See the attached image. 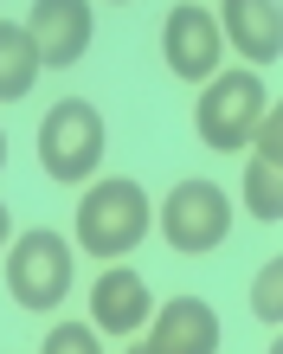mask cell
<instances>
[{"label":"cell","instance_id":"obj_1","mask_svg":"<svg viewBox=\"0 0 283 354\" xmlns=\"http://www.w3.org/2000/svg\"><path fill=\"white\" fill-rule=\"evenodd\" d=\"M148 225H155L148 194H142V180H129V174L97 180L90 194L77 200V245H84V252H97V258H123V252H135V245L148 239Z\"/></svg>","mask_w":283,"mask_h":354},{"label":"cell","instance_id":"obj_2","mask_svg":"<svg viewBox=\"0 0 283 354\" xmlns=\"http://www.w3.org/2000/svg\"><path fill=\"white\" fill-rule=\"evenodd\" d=\"M97 161H104V116H97V103H84V97L52 103L46 122H39V168L58 187H77L97 174Z\"/></svg>","mask_w":283,"mask_h":354},{"label":"cell","instance_id":"obj_3","mask_svg":"<svg viewBox=\"0 0 283 354\" xmlns=\"http://www.w3.org/2000/svg\"><path fill=\"white\" fill-rule=\"evenodd\" d=\"M264 110L271 103H264L257 71H219V77H206V97L193 103V129H199V142H206L213 155H232V149L251 142Z\"/></svg>","mask_w":283,"mask_h":354},{"label":"cell","instance_id":"obj_4","mask_svg":"<svg viewBox=\"0 0 283 354\" xmlns=\"http://www.w3.org/2000/svg\"><path fill=\"white\" fill-rule=\"evenodd\" d=\"M7 290H13L19 309L65 303V290H71V245L58 232H46V225H39V232H19L13 258H7Z\"/></svg>","mask_w":283,"mask_h":354},{"label":"cell","instance_id":"obj_5","mask_svg":"<svg viewBox=\"0 0 283 354\" xmlns=\"http://www.w3.org/2000/svg\"><path fill=\"white\" fill-rule=\"evenodd\" d=\"M232 232V200L219 194V180H180L168 206H161V239L174 245V252H219V239Z\"/></svg>","mask_w":283,"mask_h":354},{"label":"cell","instance_id":"obj_6","mask_svg":"<svg viewBox=\"0 0 283 354\" xmlns=\"http://www.w3.org/2000/svg\"><path fill=\"white\" fill-rule=\"evenodd\" d=\"M161 52H168V71L187 77V84H206V77H219V52H226L219 19H213L206 7H174L168 26H161Z\"/></svg>","mask_w":283,"mask_h":354},{"label":"cell","instance_id":"obj_7","mask_svg":"<svg viewBox=\"0 0 283 354\" xmlns=\"http://www.w3.org/2000/svg\"><path fill=\"white\" fill-rule=\"evenodd\" d=\"M26 39H32L39 65L65 71L90 46V7H84V0H39V7L26 13Z\"/></svg>","mask_w":283,"mask_h":354},{"label":"cell","instance_id":"obj_8","mask_svg":"<svg viewBox=\"0 0 283 354\" xmlns=\"http://www.w3.org/2000/svg\"><path fill=\"white\" fill-rule=\"evenodd\" d=\"M148 283H142V270L129 264H110L104 277L90 283V322L104 328V335H135L142 322H148Z\"/></svg>","mask_w":283,"mask_h":354},{"label":"cell","instance_id":"obj_9","mask_svg":"<svg viewBox=\"0 0 283 354\" xmlns=\"http://www.w3.org/2000/svg\"><path fill=\"white\" fill-rule=\"evenodd\" d=\"M213 19H219V32H226V46H238L251 65H277V52H283V13L271 7V0H226Z\"/></svg>","mask_w":283,"mask_h":354},{"label":"cell","instance_id":"obj_10","mask_svg":"<svg viewBox=\"0 0 283 354\" xmlns=\"http://www.w3.org/2000/svg\"><path fill=\"white\" fill-rule=\"evenodd\" d=\"M148 354H219V316H213V303L174 297V303L155 316Z\"/></svg>","mask_w":283,"mask_h":354},{"label":"cell","instance_id":"obj_11","mask_svg":"<svg viewBox=\"0 0 283 354\" xmlns=\"http://www.w3.org/2000/svg\"><path fill=\"white\" fill-rule=\"evenodd\" d=\"M32 77H39V52H32L26 26L0 19V103H19L32 91Z\"/></svg>","mask_w":283,"mask_h":354},{"label":"cell","instance_id":"obj_12","mask_svg":"<svg viewBox=\"0 0 283 354\" xmlns=\"http://www.w3.org/2000/svg\"><path fill=\"white\" fill-rule=\"evenodd\" d=\"M245 206H251V219H283V168L277 161L257 155L245 168Z\"/></svg>","mask_w":283,"mask_h":354},{"label":"cell","instance_id":"obj_13","mask_svg":"<svg viewBox=\"0 0 283 354\" xmlns=\"http://www.w3.org/2000/svg\"><path fill=\"white\" fill-rule=\"evenodd\" d=\"M251 309H257L264 322H277V316H283V264H277V258L257 270V283H251Z\"/></svg>","mask_w":283,"mask_h":354},{"label":"cell","instance_id":"obj_14","mask_svg":"<svg viewBox=\"0 0 283 354\" xmlns=\"http://www.w3.org/2000/svg\"><path fill=\"white\" fill-rule=\"evenodd\" d=\"M39 354H104V348H97V328H84V322H58Z\"/></svg>","mask_w":283,"mask_h":354},{"label":"cell","instance_id":"obj_15","mask_svg":"<svg viewBox=\"0 0 283 354\" xmlns=\"http://www.w3.org/2000/svg\"><path fill=\"white\" fill-rule=\"evenodd\" d=\"M0 245H7V206H0Z\"/></svg>","mask_w":283,"mask_h":354},{"label":"cell","instance_id":"obj_16","mask_svg":"<svg viewBox=\"0 0 283 354\" xmlns=\"http://www.w3.org/2000/svg\"><path fill=\"white\" fill-rule=\"evenodd\" d=\"M0 168H7V136H0Z\"/></svg>","mask_w":283,"mask_h":354},{"label":"cell","instance_id":"obj_17","mask_svg":"<svg viewBox=\"0 0 283 354\" xmlns=\"http://www.w3.org/2000/svg\"><path fill=\"white\" fill-rule=\"evenodd\" d=\"M129 354H148V348H129Z\"/></svg>","mask_w":283,"mask_h":354}]
</instances>
